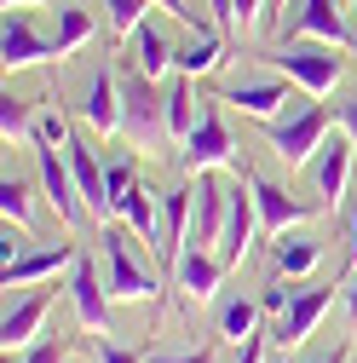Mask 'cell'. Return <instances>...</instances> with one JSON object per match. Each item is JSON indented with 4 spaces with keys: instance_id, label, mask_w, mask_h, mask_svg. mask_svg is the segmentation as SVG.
Returning <instances> with one entry per match:
<instances>
[{
    "instance_id": "8fae6325",
    "label": "cell",
    "mask_w": 357,
    "mask_h": 363,
    "mask_svg": "<svg viewBox=\"0 0 357 363\" xmlns=\"http://www.w3.org/2000/svg\"><path fill=\"white\" fill-rule=\"evenodd\" d=\"M167 271H173V289H178L185 306H208L219 294V283H225V259H219L213 248H185Z\"/></svg>"
},
{
    "instance_id": "ffe728a7",
    "label": "cell",
    "mask_w": 357,
    "mask_h": 363,
    "mask_svg": "<svg viewBox=\"0 0 357 363\" xmlns=\"http://www.w3.org/2000/svg\"><path fill=\"white\" fill-rule=\"evenodd\" d=\"M191 208H196V179L191 185H173L162 196V265H173L178 254H185V237H191Z\"/></svg>"
},
{
    "instance_id": "836d02e7",
    "label": "cell",
    "mask_w": 357,
    "mask_h": 363,
    "mask_svg": "<svg viewBox=\"0 0 357 363\" xmlns=\"http://www.w3.org/2000/svg\"><path fill=\"white\" fill-rule=\"evenodd\" d=\"M340 271H346V277H351V271H357V196H351V208H346V219H340Z\"/></svg>"
},
{
    "instance_id": "277c9868",
    "label": "cell",
    "mask_w": 357,
    "mask_h": 363,
    "mask_svg": "<svg viewBox=\"0 0 357 363\" xmlns=\"http://www.w3.org/2000/svg\"><path fill=\"white\" fill-rule=\"evenodd\" d=\"M121 133L139 150H150L156 139H167V99H162V86L139 69H127L121 75Z\"/></svg>"
},
{
    "instance_id": "f35d334b",
    "label": "cell",
    "mask_w": 357,
    "mask_h": 363,
    "mask_svg": "<svg viewBox=\"0 0 357 363\" xmlns=\"http://www.w3.org/2000/svg\"><path fill=\"white\" fill-rule=\"evenodd\" d=\"M156 6H162V12H167V18H178V23H191V29H196V35H202V29H213V23H208V18H202V12H191V6H185V0H156Z\"/></svg>"
},
{
    "instance_id": "60d3db41",
    "label": "cell",
    "mask_w": 357,
    "mask_h": 363,
    "mask_svg": "<svg viewBox=\"0 0 357 363\" xmlns=\"http://www.w3.org/2000/svg\"><path fill=\"white\" fill-rule=\"evenodd\" d=\"M231 363H265V335H254L248 346H231Z\"/></svg>"
},
{
    "instance_id": "ee69618b",
    "label": "cell",
    "mask_w": 357,
    "mask_h": 363,
    "mask_svg": "<svg viewBox=\"0 0 357 363\" xmlns=\"http://www.w3.org/2000/svg\"><path fill=\"white\" fill-rule=\"evenodd\" d=\"M323 363H351V340H346V346H334V352H329Z\"/></svg>"
},
{
    "instance_id": "e575fe53",
    "label": "cell",
    "mask_w": 357,
    "mask_h": 363,
    "mask_svg": "<svg viewBox=\"0 0 357 363\" xmlns=\"http://www.w3.org/2000/svg\"><path fill=\"white\" fill-rule=\"evenodd\" d=\"M237 29H271V0H231Z\"/></svg>"
},
{
    "instance_id": "2e32d148",
    "label": "cell",
    "mask_w": 357,
    "mask_h": 363,
    "mask_svg": "<svg viewBox=\"0 0 357 363\" xmlns=\"http://www.w3.org/2000/svg\"><path fill=\"white\" fill-rule=\"evenodd\" d=\"M81 121L93 127L98 139L121 133V75H115V69H93V75H86V93H81Z\"/></svg>"
},
{
    "instance_id": "d590c367",
    "label": "cell",
    "mask_w": 357,
    "mask_h": 363,
    "mask_svg": "<svg viewBox=\"0 0 357 363\" xmlns=\"http://www.w3.org/2000/svg\"><path fill=\"white\" fill-rule=\"evenodd\" d=\"M144 363H219V346H191V352H144Z\"/></svg>"
},
{
    "instance_id": "ab89813d",
    "label": "cell",
    "mask_w": 357,
    "mask_h": 363,
    "mask_svg": "<svg viewBox=\"0 0 357 363\" xmlns=\"http://www.w3.org/2000/svg\"><path fill=\"white\" fill-rule=\"evenodd\" d=\"M334 121H340V133H346V139L357 145V93H351L346 104H334Z\"/></svg>"
},
{
    "instance_id": "603a6c76",
    "label": "cell",
    "mask_w": 357,
    "mask_h": 363,
    "mask_svg": "<svg viewBox=\"0 0 357 363\" xmlns=\"http://www.w3.org/2000/svg\"><path fill=\"white\" fill-rule=\"evenodd\" d=\"M219 69H225V35H219V29H202V35H191L185 47H178V75L208 81Z\"/></svg>"
},
{
    "instance_id": "f546056e",
    "label": "cell",
    "mask_w": 357,
    "mask_h": 363,
    "mask_svg": "<svg viewBox=\"0 0 357 363\" xmlns=\"http://www.w3.org/2000/svg\"><path fill=\"white\" fill-rule=\"evenodd\" d=\"M150 6H156V0H104V18H110L115 35H132V29L150 18Z\"/></svg>"
},
{
    "instance_id": "d4e9b609",
    "label": "cell",
    "mask_w": 357,
    "mask_h": 363,
    "mask_svg": "<svg viewBox=\"0 0 357 363\" xmlns=\"http://www.w3.org/2000/svg\"><path fill=\"white\" fill-rule=\"evenodd\" d=\"M317 259H323V242H311V237H300V231H283V237L271 242V265L283 271V277H311Z\"/></svg>"
},
{
    "instance_id": "8992f818",
    "label": "cell",
    "mask_w": 357,
    "mask_h": 363,
    "mask_svg": "<svg viewBox=\"0 0 357 363\" xmlns=\"http://www.w3.org/2000/svg\"><path fill=\"white\" fill-rule=\"evenodd\" d=\"M288 86H294V81H288L283 69H248L242 81L225 86V99H219V104H231V110H242V116H254V121H271V116H283V104L294 99Z\"/></svg>"
},
{
    "instance_id": "7bdbcfd3",
    "label": "cell",
    "mask_w": 357,
    "mask_h": 363,
    "mask_svg": "<svg viewBox=\"0 0 357 363\" xmlns=\"http://www.w3.org/2000/svg\"><path fill=\"white\" fill-rule=\"evenodd\" d=\"M208 12H213L219 23H231V29H237V6H231V0H208Z\"/></svg>"
},
{
    "instance_id": "30bf717a",
    "label": "cell",
    "mask_w": 357,
    "mask_h": 363,
    "mask_svg": "<svg viewBox=\"0 0 357 363\" xmlns=\"http://www.w3.org/2000/svg\"><path fill=\"white\" fill-rule=\"evenodd\" d=\"M35 167H40V191H47V202L58 208L64 225H81L86 219V202H81V185L69 173V156L52 150V145H35Z\"/></svg>"
},
{
    "instance_id": "4fadbf2b",
    "label": "cell",
    "mask_w": 357,
    "mask_h": 363,
    "mask_svg": "<svg viewBox=\"0 0 357 363\" xmlns=\"http://www.w3.org/2000/svg\"><path fill=\"white\" fill-rule=\"evenodd\" d=\"M248 185H254V208H259V231H271V237L294 231V225H305L311 213L323 208V202H305V196L271 185V179H248Z\"/></svg>"
},
{
    "instance_id": "ac0fdd59",
    "label": "cell",
    "mask_w": 357,
    "mask_h": 363,
    "mask_svg": "<svg viewBox=\"0 0 357 363\" xmlns=\"http://www.w3.org/2000/svg\"><path fill=\"white\" fill-rule=\"evenodd\" d=\"M334 306V283L329 289H300L294 294V306L277 317V329H271V340L288 352V346H300V340H311V329H317L323 323V311Z\"/></svg>"
},
{
    "instance_id": "d6986e66",
    "label": "cell",
    "mask_w": 357,
    "mask_h": 363,
    "mask_svg": "<svg viewBox=\"0 0 357 363\" xmlns=\"http://www.w3.org/2000/svg\"><path fill=\"white\" fill-rule=\"evenodd\" d=\"M0 58H6V75H18V69H29V64H40V58H58V47H52L47 35H35L29 12H6V40H0Z\"/></svg>"
},
{
    "instance_id": "d6a6232c",
    "label": "cell",
    "mask_w": 357,
    "mask_h": 363,
    "mask_svg": "<svg viewBox=\"0 0 357 363\" xmlns=\"http://www.w3.org/2000/svg\"><path fill=\"white\" fill-rule=\"evenodd\" d=\"M6 363H69V340H35L29 352H6Z\"/></svg>"
},
{
    "instance_id": "3957f363",
    "label": "cell",
    "mask_w": 357,
    "mask_h": 363,
    "mask_svg": "<svg viewBox=\"0 0 357 363\" xmlns=\"http://www.w3.org/2000/svg\"><path fill=\"white\" fill-rule=\"evenodd\" d=\"M271 69H283L305 99H329L334 86H340V47H323V40H300V35H288V47L271 58Z\"/></svg>"
},
{
    "instance_id": "44dd1931",
    "label": "cell",
    "mask_w": 357,
    "mask_h": 363,
    "mask_svg": "<svg viewBox=\"0 0 357 363\" xmlns=\"http://www.w3.org/2000/svg\"><path fill=\"white\" fill-rule=\"evenodd\" d=\"M127 40H132V69H139V75H150V81H167V75L178 69V47H173V40H167V35H162L150 18H144L139 29H132Z\"/></svg>"
},
{
    "instance_id": "5bb4252c",
    "label": "cell",
    "mask_w": 357,
    "mask_h": 363,
    "mask_svg": "<svg viewBox=\"0 0 357 363\" xmlns=\"http://www.w3.org/2000/svg\"><path fill=\"white\" fill-rule=\"evenodd\" d=\"M52 300H58V289H35V294L12 300L6 317H0V346H6V352H29V346L40 340V329H47Z\"/></svg>"
},
{
    "instance_id": "7c38bea8",
    "label": "cell",
    "mask_w": 357,
    "mask_h": 363,
    "mask_svg": "<svg viewBox=\"0 0 357 363\" xmlns=\"http://www.w3.org/2000/svg\"><path fill=\"white\" fill-rule=\"evenodd\" d=\"M64 156H69V173H75V185H81L86 213H93L98 225H110V219H115V202H110V173H104L98 150L86 145V139H69V145H64Z\"/></svg>"
},
{
    "instance_id": "74e56055",
    "label": "cell",
    "mask_w": 357,
    "mask_h": 363,
    "mask_svg": "<svg viewBox=\"0 0 357 363\" xmlns=\"http://www.w3.org/2000/svg\"><path fill=\"white\" fill-rule=\"evenodd\" d=\"M93 352H98V363H144V352L115 346V340H104V335H98V346H93Z\"/></svg>"
},
{
    "instance_id": "ba28073f",
    "label": "cell",
    "mask_w": 357,
    "mask_h": 363,
    "mask_svg": "<svg viewBox=\"0 0 357 363\" xmlns=\"http://www.w3.org/2000/svg\"><path fill=\"white\" fill-rule=\"evenodd\" d=\"M254 231H259V208H254V185H248V173L231 179V208H225V231H219V259H225V271H237L254 248Z\"/></svg>"
},
{
    "instance_id": "7dc6e473",
    "label": "cell",
    "mask_w": 357,
    "mask_h": 363,
    "mask_svg": "<svg viewBox=\"0 0 357 363\" xmlns=\"http://www.w3.org/2000/svg\"><path fill=\"white\" fill-rule=\"evenodd\" d=\"M351 18H357V0H351Z\"/></svg>"
},
{
    "instance_id": "7a4b0ae2",
    "label": "cell",
    "mask_w": 357,
    "mask_h": 363,
    "mask_svg": "<svg viewBox=\"0 0 357 363\" xmlns=\"http://www.w3.org/2000/svg\"><path fill=\"white\" fill-rule=\"evenodd\" d=\"M265 139H271V156H277V162L311 167V156H317L323 139H329V104H317V99H288L283 116L265 121Z\"/></svg>"
},
{
    "instance_id": "9c48e42d",
    "label": "cell",
    "mask_w": 357,
    "mask_h": 363,
    "mask_svg": "<svg viewBox=\"0 0 357 363\" xmlns=\"http://www.w3.org/2000/svg\"><path fill=\"white\" fill-rule=\"evenodd\" d=\"M81 259V242H47V248H23L18 259H6V289H35V283H58L69 277V265Z\"/></svg>"
},
{
    "instance_id": "8d00e7d4",
    "label": "cell",
    "mask_w": 357,
    "mask_h": 363,
    "mask_svg": "<svg viewBox=\"0 0 357 363\" xmlns=\"http://www.w3.org/2000/svg\"><path fill=\"white\" fill-rule=\"evenodd\" d=\"M35 145H52V150H58V145H69L64 116H40V121H35Z\"/></svg>"
},
{
    "instance_id": "bcb514c9",
    "label": "cell",
    "mask_w": 357,
    "mask_h": 363,
    "mask_svg": "<svg viewBox=\"0 0 357 363\" xmlns=\"http://www.w3.org/2000/svg\"><path fill=\"white\" fill-rule=\"evenodd\" d=\"M277 6H288V0H271V12H277Z\"/></svg>"
},
{
    "instance_id": "9a60e30c",
    "label": "cell",
    "mask_w": 357,
    "mask_h": 363,
    "mask_svg": "<svg viewBox=\"0 0 357 363\" xmlns=\"http://www.w3.org/2000/svg\"><path fill=\"white\" fill-rule=\"evenodd\" d=\"M288 35L323 40V47H340V52L357 47V35H351V23H346V12H340V0H300V18H294Z\"/></svg>"
},
{
    "instance_id": "4316f807",
    "label": "cell",
    "mask_w": 357,
    "mask_h": 363,
    "mask_svg": "<svg viewBox=\"0 0 357 363\" xmlns=\"http://www.w3.org/2000/svg\"><path fill=\"white\" fill-rule=\"evenodd\" d=\"M86 40H93V12H86V6H75V0H64V6H58V29H52L58 58H75Z\"/></svg>"
},
{
    "instance_id": "52a82bcc",
    "label": "cell",
    "mask_w": 357,
    "mask_h": 363,
    "mask_svg": "<svg viewBox=\"0 0 357 363\" xmlns=\"http://www.w3.org/2000/svg\"><path fill=\"white\" fill-rule=\"evenodd\" d=\"M231 156H237V139H231L225 116H219V104H202V121L191 127L178 162H185V173L196 179V173H213V167H231Z\"/></svg>"
},
{
    "instance_id": "1f68e13d",
    "label": "cell",
    "mask_w": 357,
    "mask_h": 363,
    "mask_svg": "<svg viewBox=\"0 0 357 363\" xmlns=\"http://www.w3.org/2000/svg\"><path fill=\"white\" fill-rule=\"evenodd\" d=\"M104 173H110V202H115V219H121V196L139 185V167H132V156H121V162H104Z\"/></svg>"
},
{
    "instance_id": "6da1fadb",
    "label": "cell",
    "mask_w": 357,
    "mask_h": 363,
    "mask_svg": "<svg viewBox=\"0 0 357 363\" xmlns=\"http://www.w3.org/2000/svg\"><path fill=\"white\" fill-rule=\"evenodd\" d=\"M98 242H104V283H110V300L115 306H144V300H156L162 294V271L132 248L139 237L127 231V225H104L98 231Z\"/></svg>"
},
{
    "instance_id": "b9f144b4",
    "label": "cell",
    "mask_w": 357,
    "mask_h": 363,
    "mask_svg": "<svg viewBox=\"0 0 357 363\" xmlns=\"http://www.w3.org/2000/svg\"><path fill=\"white\" fill-rule=\"evenodd\" d=\"M346 329H351V340H357V271L346 277Z\"/></svg>"
},
{
    "instance_id": "4dcf8cb0",
    "label": "cell",
    "mask_w": 357,
    "mask_h": 363,
    "mask_svg": "<svg viewBox=\"0 0 357 363\" xmlns=\"http://www.w3.org/2000/svg\"><path fill=\"white\" fill-rule=\"evenodd\" d=\"M294 294H300V277H283V271H277L271 283H259V306H265V317H283V311L294 306Z\"/></svg>"
},
{
    "instance_id": "484cf974",
    "label": "cell",
    "mask_w": 357,
    "mask_h": 363,
    "mask_svg": "<svg viewBox=\"0 0 357 363\" xmlns=\"http://www.w3.org/2000/svg\"><path fill=\"white\" fill-rule=\"evenodd\" d=\"M121 225L139 242H162V202L144 191V185H132L127 196H121Z\"/></svg>"
},
{
    "instance_id": "c3c4849f",
    "label": "cell",
    "mask_w": 357,
    "mask_h": 363,
    "mask_svg": "<svg viewBox=\"0 0 357 363\" xmlns=\"http://www.w3.org/2000/svg\"><path fill=\"white\" fill-rule=\"evenodd\" d=\"M277 363H294V357H277Z\"/></svg>"
},
{
    "instance_id": "f6af8a7d",
    "label": "cell",
    "mask_w": 357,
    "mask_h": 363,
    "mask_svg": "<svg viewBox=\"0 0 357 363\" xmlns=\"http://www.w3.org/2000/svg\"><path fill=\"white\" fill-rule=\"evenodd\" d=\"M29 6H40V0H6V12H29Z\"/></svg>"
},
{
    "instance_id": "5b68a950",
    "label": "cell",
    "mask_w": 357,
    "mask_h": 363,
    "mask_svg": "<svg viewBox=\"0 0 357 363\" xmlns=\"http://www.w3.org/2000/svg\"><path fill=\"white\" fill-rule=\"evenodd\" d=\"M64 289H69V306H75V323L86 329V335H110V283H104V271L93 265V254H81L75 265H69V277H64Z\"/></svg>"
},
{
    "instance_id": "83f0119b",
    "label": "cell",
    "mask_w": 357,
    "mask_h": 363,
    "mask_svg": "<svg viewBox=\"0 0 357 363\" xmlns=\"http://www.w3.org/2000/svg\"><path fill=\"white\" fill-rule=\"evenodd\" d=\"M0 133H6V145H35V110H29V99H18V93L0 99Z\"/></svg>"
},
{
    "instance_id": "7402d4cb",
    "label": "cell",
    "mask_w": 357,
    "mask_h": 363,
    "mask_svg": "<svg viewBox=\"0 0 357 363\" xmlns=\"http://www.w3.org/2000/svg\"><path fill=\"white\" fill-rule=\"evenodd\" d=\"M162 99H167V139L185 145V139H191V127L202 121V110H196V104H202V99H196V81L173 69L167 86H162Z\"/></svg>"
},
{
    "instance_id": "cb8c5ba5",
    "label": "cell",
    "mask_w": 357,
    "mask_h": 363,
    "mask_svg": "<svg viewBox=\"0 0 357 363\" xmlns=\"http://www.w3.org/2000/svg\"><path fill=\"white\" fill-rule=\"evenodd\" d=\"M259 317H265L259 294L225 300V306H219V346H248L254 335H265V329H259Z\"/></svg>"
},
{
    "instance_id": "f1b7e54d",
    "label": "cell",
    "mask_w": 357,
    "mask_h": 363,
    "mask_svg": "<svg viewBox=\"0 0 357 363\" xmlns=\"http://www.w3.org/2000/svg\"><path fill=\"white\" fill-rule=\"evenodd\" d=\"M0 213H6V225H18V231H29L35 225V202H29V185L23 179H0Z\"/></svg>"
},
{
    "instance_id": "e0dca14e",
    "label": "cell",
    "mask_w": 357,
    "mask_h": 363,
    "mask_svg": "<svg viewBox=\"0 0 357 363\" xmlns=\"http://www.w3.org/2000/svg\"><path fill=\"white\" fill-rule=\"evenodd\" d=\"M351 162H357V145L346 139V133L323 139V150L311 156V191H317L323 202H340L346 185H351Z\"/></svg>"
}]
</instances>
